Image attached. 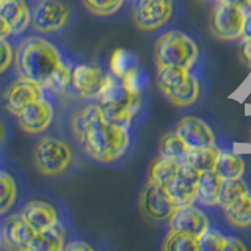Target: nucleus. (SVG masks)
<instances>
[{
	"label": "nucleus",
	"instance_id": "2f4dec72",
	"mask_svg": "<svg viewBox=\"0 0 251 251\" xmlns=\"http://www.w3.org/2000/svg\"><path fill=\"white\" fill-rule=\"evenodd\" d=\"M148 82H149V78H148L146 71H143L140 66L132 69L129 74H126L123 77L124 90L129 94H143L145 88L148 86Z\"/></svg>",
	"mask_w": 251,
	"mask_h": 251
},
{
	"label": "nucleus",
	"instance_id": "c756f323",
	"mask_svg": "<svg viewBox=\"0 0 251 251\" xmlns=\"http://www.w3.org/2000/svg\"><path fill=\"white\" fill-rule=\"evenodd\" d=\"M18 198V187L14 179L5 171H0V217L8 214Z\"/></svg>",
	"mask_w": 251,
	"mask_h": 251
},
{
	"label": "nucleus",
	"instance_id": "aec40b11",
	"mask_svg": "<svg viewBox=\"0 0 251 251\" xmlns=\"http://www.w3.org/2000/svg\"><path fill=\"white\" fill-rule=\"evenodd\" d=\"M223 177H220L215 171L201 173L200 185H198V201L204 207H215L220 202V193L223 187Z\"/></svg>",
	"mask_w": 251,
	"mask_h": 251
},
{
	"label": "nucleus",
	"instance_id": "f257e3e1",
	"mask_svg": "<svg viewBox=\"0 0 251 251\" xmlns=\"http://www.w3.org/2000/svg\"><path fill=\"white\" fill-rule=\"evenodd\" d=\"M63 61L57 47L47 39L36 36L24 39L14 52V68L19 77L38 82L44 88Z\"/></svg>",
	"mask_w": 251,
	"mask_h": 251
},
{
	"label": "nucleus",
	"instance_id": "4be33fe9",
	"mask_svg": "<svg viewBox=\"0 0 251 251\" xmlns=\"http://www.w3.org/2000/svg\"><path fill=\"white\" fill-rule=\"evenodd\" d=\"M214 171L225 180L243 177V175H245V160L240 154L234 152L232 149L222 148Z\"/></svg>",
	"mask_w": 251,
	"mask_h": 251
},
{
	"label": "nucleus",
	"instance_id": "a878e982",
	"mask_svg": "<svg viewBox=\"0 0 251 251\" xmlns=\"http://www.w3.org/2000/svg\"><path fill=\"white\" fill-rule=\"evenodd\" d=\"M251 192L250 184L245 180V177H235V179H226L223 180L222 193H220V202L218 206L223 210L229 207L242 196H245Z\"/></svg>",
	"mask_w": 251,
	"mask_h": 251
},
{
	"label": "nucleus",
	"instance_id": "c03bdc74",
	"mask_svg": "<svg viewBox=\"0 0 251 251\" xmlns=\"http://www.w3.org/2000/svg\"><path fill=\"white\" fill-rule=\"evenodd\" d=\"M3 243V239H2V231H0V245Z\"/></svg>",
	"mask_w": 251,
	"mask_h": 251
},
{
	"label": "nucleus",
	"instance_id": "7ed1b4c3",
	"mask_svg": "<svg viewBox=\"0 0 251 251\" xmlns=\"http://www.w3.org/2000/svg\"><path fill=\"white\" fill-rule=\"evenodd\" d=\"M198 57V44L190 35L180 30L165 31L154 44L155 66H179L193 71Z\"/></svg>",
	"mask_w": 251,
	"mask_h": 251
},
{
	"label": "nucleus",
	"instance_id": "5701e85b",
	"mask_svg": "<svg viewBox=\"0 0 251 251\" xmlns=\"http://www.w3.org/2000/svg\"><path fill=\"white\" fill-rule=\"evenodd\" d=\"M222 151V146L214 145V146H202V148H192L188 152L185 163H188L195 170H198L200 173L206 171H214L217 159Z\"/></svg>",
	"mask_w": 251,
	"mask_h": 251
},
{
	"label": "nucleus",
	"instance_id": "423d86ee",
	"mask_svg": "<svg viewBox=\"0 0 251 251\" xmlns=\"http://www.w3.org/2000/svg\"><path fill=\"white\" fill-rule=\"evenodd\" d=\"M175 10L176 0H133L132 19L138 30L151 33L167 25Z\"/></svg>",
	"mask_w": 251,
	"mask_h": 251
},
{
	"label": "nucleus",
	"instance_id": "dca6fc26",
	"mask_svg": "<svg viewBox=\"0 0 251 251\" xmlns=\"http://www.w3.org/2000/svg\"><path fill=\"white\" fill-rule=\"evenodd\" d=\"M36 231L21 214L13 215L2 226V239L6 248L28 251L30 242L33 240Z\"/></svg>",
	"mask_w": 251,
	"mask_h": 251
},
{
	"label": "nucleus",
	"instance_id": "0eeeda50",
	"mask_svg": "<svg viewBox=\"0 0 251 251\" xmlns=\"http://www.w3.org/2000/svg\"><path fill=\"white\" fill-rule=\"evenodd\" d=\"M73 10L65 0H39L31 11V25L38 33H55L66 28Z\"/></svg>",
	"mask_w": 251,
	"mask_h": 251
},
{
	"label": "nucleus",
	"instance_id": "2eb2a0df",
	"mask_svg": "<svg viewBox=\"0 0 251 251\" xmlns=\"http://www.w3.org/2000/svg\"><path fill=\"white\" fill-rule=\"evenodd\" d=\"M202 93H204L202 80L198 74L193 73V71L182 82H179L177 85L162 91V94L167 98L170 104H173L177 108H188V107L196 105L201 100Z\"/></svg>",
	"mask_w": 251,
	"mask_h": 251
},
{
	"label": "nucleus",
	"instance_id": "6e6552de",
	"mask_svg": "<svg viewBox=\"0 0 251 251\" xmlns=\"http://www.w3.org/2000/svg\"><path fill=\"white\" fill-rule=\"evenodd\" d=\"M177 204L165 185H160L155 180L149 179L145 187L141 188L140 212L145 218L151 220V222H163L175 214Z\"/></svg>",
	"mask_w": 251,
	"mask_h": 251
},
{
	"label": "nucleus",
	"instance_id": "a18cd8bd",
	"mask_svg": "<svg viewBox=\"0 0 251 251\" xmlns=\"http://www.w3.org/2000/svg\"><path fill=\"white\" fill-rule=\"evenodd\" d=\"M2 2H3V0H0V3H2Z\"/></svg>",
	"mask_w": 251,
	"mask_h": 251
},
{
	"label": "nucleus",
	"instance_id": "20e7f679",
	"mask_svg": "<svg viewBox=\"0 0 251 251\" xmlns=\"http://www.w3.org/2000/svg\"><path fill=\"white\" fill-rule=\"evenodd\" d=\"M35 168L39 175L57 177L65 175L74 162V151L65 140L57 137H44L38 141L33 152Z\"/></svg>",
	"mask_w": 251,
	"mask_h": 251
},
{
	"label": "nucleus",
	"instance_id": "f704fd0d",
	"mask_svg": "<svg viewBox=\"0 0 251 251\" xmlns=\"http://www.w3.org/2000/svg\"><path fill=\"white\" fill-rule=\"evenodd\" d=\"M13 63H14V53L11 44L6 39H0V74H3Z\"/></svg>",
	"mask_w": 251,
	"mask_h": 251
},
{
	"label": "nucleus",
	"instance_id": "4468645a",
	"mask_svg": "<svg viewBox=\"0 0 251 251\" xmlns=\"http://www.w3.org/2000/svg\"><path fill=\"white\" fill-rule=\"evenodd\" d=\"M176 130L185 143L192 148L214 146L218 145V138L212 126L198 116H184L179 120Z\"/></svg>",
	"mask_w": 251,
	"mask_h": 251
},
{
	"label": "nucleus",
	"instance_id": "412c9836",
	"mask_svg": "<svg viewBox=\"0 0 251 251\" xmlns=\"http://www.w3.org/2000/svg\"><path fill=\"white\" fill-rule=\"evenodd\" d=\"M65 227L60 223L47 227L44 231H38L33 240L30 242L28 251H60L65 250Z\"/></svg>",
	"mask_w": 251,
	"mask_h": 251
},
{
	"label": "nucleus",
	"instance_id": "393cba45",
	"mask_svg": "<svg viewBox=\"0 0 251 251\" xmlns=\"http://www.w3.org/2000/svg\"><path fill=\"white\" fill-rule=\"evenodd\" d=\"M226 222L234 227L247 229L251 226V192L245 196H242L229 207L225 209Z\"/></svg>",
	"mask_w": 251,
	"mask_h": 251
},
{
	"label": "nucleus",
	"instance_id": "f3484780",
	"mask_svg": "<svg viewBox=\"0 0 251 251\" xmlns=\"http://www.w3.org/2000/svg\"><path fill=\"white\" fill-rule=\"evenodd\" d=\"M21 215L28 222V225L38 231H44L47 227H52L58 222V214L50 202L46 201H30L21 210Z\"/></svg>",
	"mask_w": 251,
	"mask_h": 251
},
{
	"label": "nucleus",
	"instance_id": "ddd939ff",
	"mask_svg": "<svg viewBox=\"0 0 251 251\" xmlns=\"http://www.w3.org/2000/svg\"><path fill=\"white\" fill-rule=\"evenodd\" d=\"M43 91H44L43 85L30 80V78L19 77L18 80L10 83V86H8L3 94L5 107L8 112L16 116L21 110H24L33 100H36L39 98H44Z\"/></svg>",
	"mask_w": 251,
	"mask_h": 251
},
{
	"label": "nucleus",
	"instance_id": "c9c22d12",
	"mask_svg": "<svg viewBox=\"0 0 251 251\" xmlns=\"http://www.w3.org/2000/svg\"><path fill=\"white\" fill-rule=\"evenodd\" d=\"M226 251H247V245L239 237H234V235H227Z\"/></svg>",
	"mask_w": 251,
	"mask_h": 251
},
{
	"label": "nucleus",
	"instance_id": "9b49d317",
	"mask_svg": "<svg viewBox=\"0 0 251 251\" xmlns=\"http://www.w3.org/2000/svg\"><path fill=\"white\" fill-rule=\"evenodd\" d=\"M19 127L30 135H38L49 129L53 120V107L47 99L39 98L16 115Z\"/></svg>",
	"mask_w": 251,
	"mask_h": 251
},
{
	"label": "nucleus",
	"instance_id": "58836bf2",
	"mask_svg": "<svg viewBox=\"0 0 251 251\" xmlns=\"http://www.w3.org/2000/svg\"><path fill=\"white\" fill-rule=\"evenodd\" d=\"M11 35H13V31H11L10 25H8V22L5 21L3 16L0 14V39H6Z\"/></svg>",
	"mask_w": 251,
	"mask_h": 251
},
{
	"label": "nucleus",
	"instance_id": "a211bd4d",
	"mask_svg": "<svg viewBox=\"0 0 251 251\" xmlns=\"http://www.w3.org/2000/svg\"><path fill=\"white\" fill-rule=\"evenodd\" d=\"M0 14L10 25L13 35H21L31 24V11L25 0H3L0 3Z\"/></svg>",
	"mask_w": 251,
	"mask_h": 251
},
{
	"label": "nucleus",
	"instance_id": "f03ea898",
	"mask_svg": "<svg viewBox=\"0 0 251 251\" xmlns=\"http://www.w3.org/2000/svg\"><path fill=\"white\" fill-rule=\"evenodd\" d=\"M132 143L130 127L110 124L105 120L94 124L78 141L83 152L99 163H115L126 155Z\"/></svg>",
	"mask_w": 251,
	"mask_h": 251
},
{
	"label": "nucleus",
	"instance_id": "e433bc0d",
	"mask_svg": "<svg viewBox=\"0 0 251 251\" xmlns=\"http://www.w3.org/2000/svg\"><path fill=\"white\" fill-rule=\"evenodd\" d=\"M65 250H68V251H91L93 250V247L91 245H88L86 242H82V240H74V242H71V243H68V245H65Z\"/></svg>",
	"mask_w": 251,
	"mask_h": 251
},
{
	"label": "nucleus",
	"instance_id": "a19ab883",
	"mask_svg": "<svg viewBox=\"0 0 251 251\" xmlns=\"http://www.w3.org/2000/svg\"><path fill=\"white\" fill-rule=\"evenodd\" d=\"M3 137H5V126L2 121H0V141L3 140Z\"/></svg>",
	"mask_w": 251,
	"mask_h": 251
},
{
	"label": "nucleus",
	"instance_id": "bb28decb",
	"mask_svg": "<svg viewBox=\"0 0 251 251\" xmlns=\"http://www.w3.org/2000/svg\"><path fill=\"white\" fill-rule=\"evenodd\" d=\"M179 167H180V162L168 159V157H163V155H159L152 163L149 179H152L157 184L167 187L171 182V179L176 176Z\"/></svg>",
	"mask_w": 251,
	"mask_h": 251
},
{
	"label": "nucleus",
	"instance_id": "9d476101",
	"mask_svg": "<svg viewBox=\"0 0 251 251\" xmlns=\"http://www.w3.org/2000/svg\"><path fill=\"white\" fill-rule=\"evenodd\" d=\"M200 177L201 173L198 170H195L188 163H180L176 176L167 185L170 195L177 204V207L187 206V204H195L196 196H198Z\"/></svg>",
	"mask_w": 251,
	"mask_h": 251
},
{
	"label": "nucleus",
	"instance_id": "cd10ccee",
	"mask_svg": "<svg viewBox=\"0 0 251 251\" xmlns=\"http://www.w3.org/2000/svg\"><path fill=\"white\" fill-rule=\"evenodd\" d=\"M140 66V60L133 52L127 49H116L110 58V73L116 77L123 78L126 74H129L132 69Z\"/></svg>",
	"mask_w": 251,
	"mask_h": 251
},
{
	"label": "nucleus",
	"instance_id": "b1692460",
	"mask_svg": "<svg viewBox=\"0 0 251 251\" xmlns=\"http://www.w3.org/2000/svg\"><path fill=\"white\" fill-rule=\"evenodd\" d=\"M159 151L160 155L168 157V159L177 160L180 163H185V159L188 152H190V146H188L184 138L179 135L177 130H171L168 133H165L160 140L159 145Z\"/></svg>",
	"mask_w": 251,
	"mask_h": 251
},
{
	"label": "nucleus",
	"instance_id": "f8f14e48",
	"mask_svg": "<svg viewBox=\"0 0 251 251\" xmlns=\"http://www.w3.org/2000/svg\"><path fill=\"white\" fill-rule=\"evenodd\" d=\"M105 73L96 65L80 63L73 66V77H71V88L83 99H94L99 96V91L105 80Z\"/></svg>",
	"mask_w": 251,
	"mask_h": 251
},
{
	"label": "nucleus",
	"instance_id": "72a5a7b5",
	"mask_svg": "<svg viewBox=\"0 0 251 251\" xmlns=\"http://www.w3.org/2000/svg\"><path fill=\"white\" fill-rule=\"evenodd\" d=\"M71 77H73V66H71L69 63L63 61L61 66L55 71V74L52 75L46 88H50L52 91H57V93L66 91L68 88H71Z\"/></svg>",
	"mask_w": 251,
	"mask_h": 251
},
{
	"label": "nucleus",
	"instance_id": "4c0bfd02",
	"mask_svg": "<svg viewBox=\"0 0 251 251\" xmlns=\"http://www.w3.org/2000/svg\"><path fill=\"white\" fill-rule=\"evenodd\" d=\"M242 57L251 66V39L242 38Z\"/></svg>",
	"mask_w": 251,
	"mask_h": 251
},
{
	"label": "nucleus",
	"instance_id": "37998d69",
	"mask_svg": "<svg viewBox=\"0 0 251 251\" xmlns=\"http://www.w3.org/2000/svg\"><path fill=\"white\" fill-rule=\"evenodd\" d=\"M243 6H245L247 10H251V0H243Z\"/></svg>",
	"mask_w": 251,
	"mask_h": 251
},
{
	"label": "nucleus",
	"instance_id": "1a4fd4ad",
	"mask_svg": "<svg viewBox=\"0 0 251 251\" xmlns=\"http://www.w3.org/2000/svg\"><path fill=\"white\" fill-rule=\"evenodd\" d=\"M170 231L190 234L196 239H201L210 227V220L202 209L196 207L195 204L180 206L168 218Z\"/></svg>",
	"mask_w": 251,
	"mask_h": 251
},
{
	"label": "nucleus",
	"instance_id": "79ce46f5",
	"mask_svg": "<svg viewBox=\"0 0 251 251\" xmlns=\"http://www.w3.org/2000/svg\"><path fill=\"white\" fill-rule=\"evenodd\" d=\"M225 2H229V3H235V5H242L243 6V0H225Z\"/></svg>",
	"mask_w": 251,
	"mask_h": 251
},
{
	"label": "nucleus",
	"instance_id": "c85d7f7f",
	"mask_svg": "<svg viewBox=\"0 0 251 251\" xmlns=\"http://www.w3.org/2000/svg\"><path fill=\"white\" fill-rule=\"evenodd\" d=\"M162 250L167 251H201L200 250V239L193 237L190 234L168 231L163 237Z\"/></svg>",
	"mask_w": 251,
	"mask_h": 251
},
{
	"label": "nucleus",
	"instance_id": "ea45409f",
	"mask_svg": "<svg viewBox=\"0 0 251 251\" xmlns=\"http://www.w3.org/2000/svg\"><path fill=\"white\" fill-rule=\"evenodd\" d=\"M243 38L251 39V10L247 13V22H245V30H243Z\"/></svg>",
	"mask_w": 251,
	"mask_h": 251
},
{
	"label": "nucleus",
	"instance_id": "39448f33",
	"mask_svg": "<svg viewBox=\"0 0 251 251\" xmlns=\"http://www.w3.org/2000/svg\"><path fill=\"white\" fill-rule=\"evenodd\" d=\"M248 10L242 5H235L217 0L209 19V30L214 38L220 41H239L243 38Z\"/></svg>",
	"mask_w": 251,
	"mask_h": 251
},
{
	"label": "nucleus",
	"instance_id": "7c9ffc66",
	"mask_svg": "<svg viewBox=\"0 0 251 251\" xmlns=\"http://www.w3.org/2000/svg\"><path fill=\"white\" fill-rule=\"evenodd\" d=\"M82 3L91 14L99 16V18H108L121 10L124 0H82Z\"/></svg>",
	"mask_w": 251,
	"mask_h": 251
},
{
	"label": "nucleus",
	"instance_id": "6ab92c4d",
	"mask_svg": "<svg viewBox=\"0 0 251 251\" xmlns=\"http://www.w3.org/2000/svg\"><path fill=\"white\" fill-rule=\"evenodd\" d=\"M104 120V115H102V107L98 104H90L85 105L80 110L73 115L71 118V130H73V135L75 137L77 141H80L85 133L88 132L94 124H98L99 121Z\"/></svg>",
	"mask_w": 251,
	"mask_h": 251
},
{
	"label": "nucleus",
	"instance_id": "473e14b6",
	"mask_svg": "<svg viewBox=\"0 0 251 251\" xmlns=\"http://www.w3.org/2000/svg\"><path fill=\"white\" fill-rule=\"evenodd\" d=\"M226 245H227V235H225L220 229H215L212 226L200 239L201 251H226Z\"/></svg>",
	"mask_w": 251,
	"mask_h": 251
}]
</instances>
